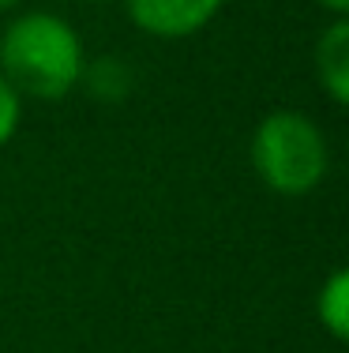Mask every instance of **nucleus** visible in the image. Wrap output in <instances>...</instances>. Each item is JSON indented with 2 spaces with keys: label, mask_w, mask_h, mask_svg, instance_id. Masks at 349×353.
I'll use <instances>...</instances> for the list:
<instances>
[{
  "label": "nucleus",
  "mask_w": 349,
  "mask_h": 353,
  "mask_svg": "<svg viewBox=\"0 0 349 353\" xmlns=\"http://www.w3.org/2000/svg\"><path fill=\"white\" fill-rule=\"evenodd\" d=\"M0 75L15 94L56 102L87 75L83 41L68 19L53 12H23L0 27Z\"/></svg>",
  "instance_id": "nucleus-1"
},
{
  "label": "nucleus",
  "mask_w": 349,
  "mask_h": 353,
  "mask_svg": "<svg viewBox=\"0 0 349 353\" xmlns=\"http://www.w3.org/2000/svg\"><path fill=\"white\" fill-rule=\"evenodd\" d=\"M252 170L278 196H308L330 170L327 136L301 109H274L252 132Z\"/></svg>",
  "instance_id": "nucleus-2"
},
{
  "label": "nucleus",
  "mask_w": 349,
  "mask_h": 353,
  "mask_svg": "<svg viewBox=\"0 0 349 353\" xmlns=\"http://www.w3.org/2000/svg\"><path fill=\"white\" fill-rule=\"evenodd\" d=\"M222 4L226 0H124L128 19L143 34L165 38V41L199 34L222 12Z\"/></svg>",
  "instance_id": "nucleus-3"
},
{
  "label": "nucleus",
  "mask_w": 349,
  "mask_h": 353,
  "mask_svg": "<svg viewBox=\"0 0 349 353\" xmlns=\"http://www.w3.org/2000/svg\"><path fill=\"white\" fill-rule=\"evenodd\" d=\"M315 75H319V87L327 90V98L335 105L349 102V19L346 15H335V23L315 41Z\"/></svg>",
  "instance_id": "nucleus-4"
},
{
  "label": "nucleus",
  "mask_w": 349,
  "mask_h": 353,
  "mask_svg": "<svg viewBox=\"0 0 349 353\" xmlns=\"http://www.w3.org/2000/svg\"><path fill=\"white\" fill-rule=\"evenodd\" d=\"M315 316H319L323 331L330 339H338V342L349 339V274L342 267L330 271V279L319 285V293H315Z\"/></svg>",
  "instance_id": "nucleus-5"
},
{
  "label": "nucleus",
  "mask_w": 349,
  "mask_h": 353,
  "mask_svg": "<svg viewBox=\"0 0 349 353\" xmlns=\"http://www.w3.org/2000/svg\"><path fill=\"white\" fill-rule=\"evenodd\" d=\"M19 117H23V98L15 94V87L4 79V75H0V147L15 136Z\"/></svg>",
  "instance_id": "nucleus-6"
},
{
  "label": "nucleus",
  "mask_w": 349,
  "mask_h": 353,
  "mask_svg": "<svg viewBox=\"0 0 349 353\" xmlns=\"http://www.w3.org/2000/svg\"><path fill=\"white\" fill-rule=\"evenodd\" d=\"M319 8H327L330 15H346L349 12V0H315Z\"/></svg>",
  "instance_id": "nucleus-7"
},
{
  "label": "nucleus",
  "mask_w": 349,
  "mask_h": 353,
  "mask_svg": "<svg viewBox=\"0 0 349 353\" xmlns=\"http://www.w3.org/2000/svg\"><path fill=\"white\" fill-rule=\"evenodd\" d=\"M15 4V0H0V12H4V8H12Z\"/></svg>",
  "instance_id": "nucleus-8"
},
{
  "label": "nucleus",
  "mask_w": 349,
  "mask_h": 353,
  "mask_svg": "<svg viewBox=\"0 0 349 353\" xmlns=\"http://www.w3.org/2000/svg\"><path fill=\"white\" fill-rule=\"evenodd\" d=\"M90 4H102V0H90Z\"/></svg>",
  "instance_id": "nucleus-9"
},
{
  "label": "nucleus",
  "mask_w": 349,
  "mask_h": 353,
  "mask_svg": "<svg viewBox=\"0 0 349 353\" xmlns=\"http://www.w3.org/2000/svg\"><path fill=\"white\" fill-rule=\"evenodd\" d=\"M0 27H4V23H0Z\"/></svg>",
  "instance_id": "nucleus-10"
}]
</instances>
